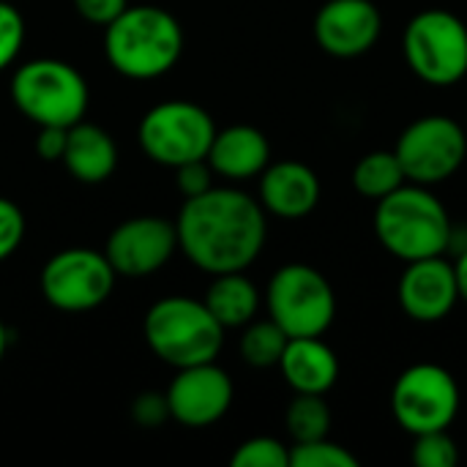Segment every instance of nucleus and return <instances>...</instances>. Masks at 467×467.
Segmentation results:
<instances>
[{
	"label": "nucleus",
	"instance_id": "obj_1",
	"mask_svg": "<svg viewBox=\"0 0 467 467\" xmlns=\"http://www.w3.org/2000/svg\"><path fill=\"white\" fill-rule=\"evenodd\" d=\"M178 249L200 271L216 276L246 271L265 246V213L238 189H208L186 197L175 222Z\"/></svg>",
	"mask_w": 467,
	"mask_h": 467
},
{
	"label": "nucleus",
	"instance_id": "obj_2",
	"mask_svg": "<svg viewBox=\"0 0 467 467\" xmlns=\"http://www.w3.org/2000/svg\"><path fill=\"white\" fill-rule=\"evenodd\" d=\"M104 55L126 79H156L183 55L181 22L159 5H129L107 25Z\"/></svg>",
	"mask_w": 467,
	"mask_h": 467
},
{
	"label": "nucleus",
	"instance_id": "obj_3",
	"mask_svg": "<svg viewBox=\"0 0 467 467\" xmlns=\"http://www.w3.org/2000/svg\"><path fill=\"white\" fill-rule=\"evenodd\" d=\"M451 230L446 208L421 183H402L397 192L383 197L375 211V233L380 244L405 263L443 254L449 249Z\"/></svg>",
	"mask_w": 467,
	"mask_h": 467
},
{
	"label": "nucleus",
	"instance_id": "obj_4",
	"mask_svg": "<svg viewBox=\"0 0 467 467\" xmlns=\"http://www.w3.org/2000/svg\"><path fill=\"white\" fill-rule=\"evenodd\" d=\"M142 334L148 348L175 369L216 361L224 345V326L211 315L205 301L186 296L156 301L145 315Z\"/></svg>",
	"mask_w": 467,
	"mask_h": 467
},
{
	"label": "nucleus",
	"instance_id": "obj_5",
	"mask_svg": "<svg viewBox=\"0 0 467 467\" xmlns=\"http://www.w3.org/2000/svg\"><path fill=\"white\" fill-rule=\"evenodd\" d=\"M14 107L36 126H74L85 118L90 90L85 77L55 57L22 63L8 85Z\"/></svg>",
	"mask_w": 467,
	"mask_h": 467
},
{
	"label": "nucleus",
	"instance_id": "obj_6",
	"mask_svg": "<svg viewBox=\"0 0 467 467\" xmlns=\"http://www.w3.org/2000/svg\"><path fill=\"white\" fill-rule=\"evenodd\" d=\"M271 320L293 337H323L337 315V298L328 279L304 263L282 265L268 282Z\"/></svg>",
	"mask_w": 467,
	"mask_h": 467
},
{
	"label": "nucleus",
	"instance_id": "obj_7",
	"mask_svg": "<svg viewBox=\"0 0 467 467\" xmlns=\"http://www.w3.org/2000/svg\"><path fill=\"white\" fill-rule=\"evenodd\" d=\"M216 137L213 118L192 101H161L140 120V145L161 167H181L208 156Z\"/></svg>",
	"mask_w": 467,
	"mask_h": 467
},
{
	"label": "nucleus",
	"instance_id": "obj_8",
	"mask_svg": "<svg viewBox=\"0 0 467 467\" xmlns=\"http://www.w3.org/2000/svg\"><path fill=\"white\" fill-rule=\"evenodd\" d=\"M405 57L430 85H454L467 74V27L443 8L421 11L405 30Z\"/></svg>",
	"mask_w": 467,
	"mask_h": 467
},
{
	"label": "nucleus",
	"instance_id": "obj_9",
	"mask_svg": "<svg viewBox=\"0 0 467 467\" xmlns=\"http://www.w3.org/2000/svg\"><path fill=\"white\" fill-rule=\"evenodd\" d=\"M391 410L397 424L410 435L449 430L460 410L457 380L438 364H416L397 378Z\"/></svg>",
	"mask_w": 467,
	"mask_h": 467
},
{
	"label": "nucleus",
	"instance_id": "obj_10",
	"mask_svg": "<svg viewBox=\"0 0 467 467\" xmlns=\"http://www.w3.org/2000/svg\"><path fill=\"white\" fill-rule=\"evenodd\" d=\"M115 276L104 252L74 246L49 257L41 271V293L60 312H90L109 298Z\"/></svg>",
	"mask_w": 467,
	"mask_h": 467
},
{
	"label": "nucleus",
	"instance_id": "obj_11",
	"mask_svg": "<svg viewBox=\"0 0 467 467\" xmlns=\"http://www.w3.org/2000/svg\"><path fill=\"white\" fill-rule=\"evenodd\" d=\"M408 181L430 186L451 178L467 153V137L462 126L443 115H427L410 123L394 148Z\"/></svg>",
	"mask_w": 467,
	"mask_h": 467
},
{
	"label": "nucleus",
	"instance_id": "obj_12",
	"mask_svg": "<svg viewBox=\"0 0 467 467\" xmlns=\"http://www.w3.org/2000/svg\"><path fill=\"white\" fill-rule=\"evenodd\" d=\"M178 249V230L161 216H134L120 222L104 246L118 276L142 279L161 271Z\"/></svg>",
	"mask_w": 467,
	"mask_h": 467
},
{
	"label": "nucleus",
	"instance_id": "obj_13",
	"mask_svg": "<svg viewBox=\"0 0 467 467\" xmlns=\"http://www.w3.org/2000/svg\"><path fill=\"white\" fill-rule=\"evenodd\" d=\"M233 394V380L216 361L183 367L167 389L170 416L189 430H205L224 419Z\"/></svg>",
	"mask_w": 467,
	"mask_h": 467
},
{
	"label": "nucleus",
	"instance_id": "obj_14",
	"mask_svg": "<svg viewBox=\"0 0 467 467\" xmlns=\"http://www.w3.org/2000/svg\"><path fill=\"white\" fill-rule=\"evenodd\" d=\"M380 30L383 16L372 0H328L315 16V38L331 57L369 52Z\"/></svg>",
	"mask_w": 467,
	"mask_h": 467
},
{
	"label": "nucleus",
	"instance_id": "obj_15",
	"mask_svg": "<svg viewBox=\"0 0 467 467\" xmlns=\"http://www.w3.org/2000/svg\"><path fill=\"white\" fill-rule=\"evenodd\" d=\"M460 301L454 265L438 257H424L408 263V271L400 279V304L408 317L419 323H438L449 317Z\"/></svg>",
	"mask_w": 467,
	"mask_h": 467
},
{
	"label": "nucleus",
	"instance_id": "obj_16",
	"mask_svg": "<svg viewBox=\"0 0 467 467\" xmlns=\"http://www.w3.org/2000/svg\"><path fill=\"white\" fill-rule=\"evenodd\" d=\"M320 181L301 161H276L263 170L260 205L282 219H301L317 208Z\"/></svg>",
	"mask_w": 467,
	"mask_h": 467
},
{
	"label": "nucleus",
	"instance_id": "obj_17",
	"mask_svg": "<svg viewBox=\"0 0 467 467\" xmlns=\"http://www.w3.org/2000/svg\"><path fill=\"white\" fill-rule=\"evenodd\" d=\"M279 369L296 394H326L339 378V361L320 337H293L279 358Z\"/></svg>",
	"mask_w": 467,
	"mask_h": 467
},
{
	"label": "nucleus",
	"instance_id": "obj_18",
	"mask_svg": "<svg viewBox=\"0 0 467 467\" xmlns=\"http://www.w3.org/2000/svg\"><path fill=\"white\" fill-rule=\"evenodd\" d=\"M208 164L213 172L230 181H244L252 175H260L271 161L268 140L254 126H230L216 131L211 148H208Z\"/></svg>",
	"mask_w": 467,
	"mask_h": 467
},
{
	"label": "nucleus",
	"instance_id": "obj_19",
	"mask_svg": "<svg viewBox=\"0 0 467 467\" xmlns=\"http://www.w3.org/2000/svg\"><path fill=\"white\" fill-rule=\"evenodd\" d=\"M63 164L77 181L101 183L118 167V145H115L112 134H107L101 126L79 120V123L68 126Z\"/></svg>",
	"mask_w": 467,
	"mask_h": 467
},
{
	"label": "nucleus",
	"instance_id": "obj_20",
	"mask_svg": "<svg viewBox=\"0 0 467 467\" xmlns=\"http://www.w3.org/2000/svg\"><path fill=\"white\" fill-rule=\"evenodd\" d=\"M205 306L224 328H241L254 320L260 306V293L254 282L244 276V271L216 274L208 287Z\"/></svg>",
	"mask_w": 467,
	"mask_h": 467
},
{
	"label": "nucleus",
	"instance_id": "obj_21",
	"mask_svg": "<svg viewBox=\"0 0 467 467\" xmlns=\"http://www.w3.org/2000/svg\"><path fill=\"white\" fill-rule=\"evenodd\" d=\"M405 172H402V164L397 159L394 150H375V153H367L356 170H353V186L358 194L369 197V200H383L389 197L391 192H397L402 183H405Z\"/></svg>",
	"mask_w": 467,
	"mask_h": 467
},
{
	"label": "nucleus",
	"instance_id": "obj_22",
	"mask_svg": "<svg viewBox=\"0 0 467 467\" xmlns=\"http://www.w3.org/2000/svg\"><path fill=\"white\" fill-rule=\"evenodd\" d=\"M285 424L296 443L328 438L331 410L323 402V394H298L285 413Z\"/></svg>",
	"mask_w": 467,
	"mask_h": 467
},
{
	"label": "nucleus",
	"instance_id": "obj_23",
	"mask_svg": "<svg viewBox=\"0 0 467 467\" xmlns=\"http://www.w3.org/2000/svg\"><path fill=\"white\" fill-rule=\"evenodd\" d=\"M287 339L290 337L274 320L249 323V328L241 337V358L257 369L279 367V358L287 348Z\"/></svg>",
	"mask_w": 467,
	"mask_h": 467
},
{
	"label": "nucleus",
	"instance_id": "obj_24",
	"mask_svg": "<svg viewBox=\"0 0 467 467\" xmlns=\"http://www.w3.org/2000/svg\"><path fill=\"white\" fill-rule=\"evenodd\" d=\"M358 460L339 443L328 438L296 443L290 449V467H356Z\"/></svg>",
	"mask_w": 467,
	"mask_h": 467
},
{
	"label": "nucleus",
	"instance_id": "obj_25",
	"mask_svg": "<svg viewBox=\"0 0 467 467\" xmlns=\"http://www.w3.org/2000/svg\"><path fill=\"white\" fill-rule=\"evenodd\" d=\"M233 467H290V449L276 438H252L233 454Z\"/></svg>",
	"mask_w": 467,
	"mask_h": 467
},
{
	"label": "nucleus",
	"instance_id": "obj_26",
	"mask_svg": "<svg viewBox=\"0 0 467 467\" xmlns=\"http://www.w3.org/2000/svg\"><path fill=\"white\" fill-rule=\"evenodd\" d=\"M413 462L419 467H454L460 462V451L446 430L424 432V435H416Z\"/></svg>",
	"mask_w": 467,
	"mask_h": 467
},
{
	"label": "nucleus",
	"instance_id": "obj_27",
	"mask_svg": "<svg viewBox=\"0 0 467 467\" xmlns=\"http://www.w3.org/2000/svg\"><path fill=\"white\" fill-rule=\"evenodd\" d=\"M22 44H25V19L11 3L0 0V71L16 60Z\"/></svg>",
	"mask_w": 467,
	"mask_h": 467
},
{
	"label": "nucleus",
	"instance_id": "obj_28",
	"mask_svg": "<svg viewBox=\"0 0 467 467\" xmlns=\"http://www.w3.org/2000/svg\"><path fill=\"white\" fill-rule=\"evenodd\" d=\"M25 238V213L16 202L0 197V263L8 260Z\"/></svg>",
	"mask_w": 467,
	"mask_h": 467
},
{
	"label": "nucleus",
	"instance_id": "obj_29",
	"mask_svg": "<svg viewBox=\"0 0 467 467\" xmlns=\"http://www.w3.org/2000/svg\"><path fill=\"white\" fill-rule=\"evenodd\" d=\"M131 419L142 430H156V427L167 424V419H172L170 416V405H167V394H156V391L140 394L131 402Z\"/></svg>",
	"mask_w": 467,
	"mask_h": 467
},
{
	"label": "nucleus",
	"instance_id": "obj_30",
	"mask_svg": "<svg viewBox=\"0 0 467 467\" xmlns=\"http://www.w3.org/2000/svg\"><path fill=\"white\" fill-rule=\"evenodd\" d=\"M175 175H178V189L186 197H197V194H205L208 189H213V167L208 164V159L186 161V164L175 167Z\"/></svg>",
	"mask_w": 467,
	"mask_h": 467
},
{
	"label": "nucleus",
	"instance_id": "obj_31",
	"mask_svg": "<svg viewBox=\"0 0 467 467\" xmlns=\"http://www.w3.org/2000/svg\"><path fill=\"white\" fill-rule=\"evenodd\" d=\"M74 8L82 19L107 27L129 8V0H74Z\"/></svg>",
	"mask_w": 467,
	"mask_h": 467
},
{
	"label": "nucleus",
	"instance_id": "obj_32",
	"mask_svg": "<svg viewBox=\"0 0 467 467\" xmlns=\"http://www.w3.org/2000/svg\"><path fill=\"white\" fill-rule=\"evenodd\" d=\"M66 140H68V129H63V126H38V137H36L38 159H44V161H63Z\"/></svg>",
	"mask_w": 467,
	"mask_h": 467
},
{
	"label": "nucleus",
	"instance_id": "obj_33",
	"mask_svg": "<svg viewBox=\"0 0 467 467\" xmlns=\"http://www.w3.org/2000/svg\"><path fill=\"white\" fill-rule=\"evenodd\" d=\"M454 276H457V290H460V298L467 304V249L460 252L457 263H454Z\"/></svg>",
	"mask_w": 467,
	"mask_h": 467
},
{
	"label": "nucleus",
	"instance_id": "obj_34",
	"mask_svg": "<svg viewBox=\"0 0 467 467\" xmlns=\"http://www.w3.org/2000/svg\"><path fill=\"white\" fill-rule=\"evenodd\" d=\"M8 342H11V334H8L5 323L0 320V361H3V356H5V350H8Z\"/></svg>",
	"mask_w": 467,
	"mask_h": 467
}]
</instances>
